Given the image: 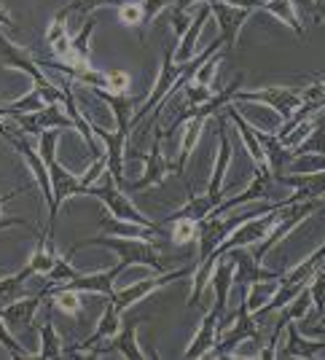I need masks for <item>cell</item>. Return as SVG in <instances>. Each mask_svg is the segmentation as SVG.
Segmentation results:
<instances>
[{
	"label": "cell",
	"mask_w": 325,
	"mask_h": 360,
	"mask_svg": "<svg viewBox=\"0 0 325 360\" xmlns=\"http://www.w3.org/2000/svg\"><path fill=\"white\" fill-rule=\"evenodd\" d=\"M170 242V240H167ZM87 245H100V248H108L118 255V261L129 266H148L153 271H167V266L162 264V255H159V248L164 245V240H140V237H113V234H100V237H87L78 245L70 248L68 258H73L81 248Z\"/></svg>",
	"instance_id": "6da1fadb"
},
{
	"label": "cell",
	"mask_w": 325,
	"mask_h": 360,
	"mask_svg": "<svg viewBox=\"0 0 325 360\" xmlns=\"http://www.w3.org/2000/svg\"><path fill=\"white\" fill-rule=\"evenodd\" d=\"M0 65L27 73V78L32 81V86L44 94L46 103H59V105L65 103V86H57L51 78H46L44 68L38 65V60H35L30 51H25L22 46L11 44L3 32H0Z\"/></svg>",
	"instance_id": "7a4b0ae2"
},
{
	"label": "cell",
	"mask_w": 325,
	"mask_h": 360,
	"mask_svg": "<svg viewBox=\"0 0 325 360\" xmlns=\"http://www.w3.org/2000/svg\"><path fill=\"white\" fill-rule=\"evenodd\" d=\"M320 207H323V199H307V202H293V205H280V202H277V221L269 229V234L261 240V245L253 250V258H255L258 264H264V255L269 253L277 242L285 240L301 221H307L312 212L320 210Z\"/></svg>",
	"instance_id": "3957f363"
},
{
	"label": "cell",
	"mask_w": 325,
	"mask_h": 360,
	"mask_svg": "<svg viewBox=\"0 0 325 360\" xmlns=\"http://www.w3.org/2000/svg\"><path fill=\"white\" fill-rule=\"evenodd\" d=\"M87 196H97L105 207L110 210V215H116V218H121V221H132V224L148 226V229H156V231H162V234H167V237H170L167 226L153 224L151 218H146V215H143V212L132 205L129 194H127L124 188H118L116 183H113V178H110V175H108V183H105V186H91Z\"/></svg>",
	"instance_id": "277c9868"
},
{
	"label": "cell",
	"mask_w": 325,
	"mask_h": 360,
	"mask_svg": "<svg viewBox=\"0 0 325 360\" xmlns=\"http://www.w3.org/2000/svg\"><path fill=\"white\" fill-rule=\"evenodd\" d=\"M191 274H193V266H180V269H172V271L170 269L156 271L153 277H146V280H137V283L121 288V290H113L110 304L116 307V312H124V309L134 307L137 301H143L146 296H151L153 290L170 285V283H177V280H183V277H191Z\"/></svg>",
	"instance_id": "5b68a950"
},
{
	"label": "cell",
	"mask_w": 325,
	"mask_h": 360,
	"mask_svg": "<svg viewBox=\"0 0 325 360\" xmlns=\"http://www.w3.org/2000/svg\"><path fill=\"white\" fill-rule=\"evenodd\" d=\"M236 326L229 333H223L221 342L215 345V349L210 352L212 358H229L231 349H234L239 342L245 339H253L261 345V328L255 323V317L250 315V285H242V299H239V307H236Z\"/></svg>",
	"instance_id": "8992f818"
},
{
	"label": "cell",
	"mask_w": 325,
	"mask_h": 360,
	"mask_svg": "<svg viewBox=\"0 0 325 360\" xmlns=\"http://www.w3.org/2000/svg\"><path fill=\"white\" fill-rule=\"evenodd\" d=\"M236 103H261L280 113L282 121H288L301 108V89L298 86H264V89H239L234 97Z\"/></svg>",
	"instance_id": "52a82bcc"
},
{
	"label": "cell",
	"mask_w": 325,
	"mask_h": 360,
	"mask_svg": "<svg viewBox=\"0 0 325 360\" xmlns=\"http://www.w3.org/2000/svg\"><path fill=\"white\" fill-rule=\"evenodd\" d=\"M162 143H164V132L156 127L151 153H132V156H143V159H146V175H143L140 180H134V183H124V191H127V194L143 191V188H148V186H159V183H164V180H167V175L175 169V167H172V162L167 159Z\"/></svg>",
	"instance_id": "ba28073f"
},
{
	"label": "cell",
	"mask_w": 325,
	"mask_h": 360,
	"mask_svg": "<svg viewBox=\"0 0 325 360\" xmlns=\"http://www.w3.org/2000/svg\"><path fill=\"white\" fill-rule=\"evenodd\" d=\"M11 119L16 124V132H25V135H41L46 129H75L73 119L59 108V103H49L41 110L19 113Z\"/></svg>",
	"instance_id": "9c48e42d"
},
{
	"label": "cell",
	"mask_w": 325,
	"mask_h": 360,
	"mask_svg": "<svg viewBox=\"0 0 325 360\" xmlns=\"http://www.w3.org/2000/svg\"><path fill=\"white\" fill-rule=\"evenodd\" d=\"M207 6H210V14L218 19V27H221L218 38L223 41L226 57H231L236 41H239V30H242V25L250 19L253 11L239 8V6H229V3H221V0H207Z\"/></svg>",
	"instance_id": "30bf717a"
},
{
	"label": "cell",
	"mask_w": 325,
	"mask_h": 360,
	"mask_svg": "<svg viewBox=\"0 0 325 360\" xmlns=\"http://www.w3.org/2000/svg\"><path fill=\"white\" fill-rule=\"evenodd\" d=\"M218 159H215V167H212V178L207 183V191L202 196L207 199V205L215 210L223 199V175L231 165V143H229V124H226V116L218 119Z\"/></svg>",
	"instance_id": "8fae6325"
},
{
	"label": "cell",
	"mask_w": 325,
	"mask_h": 360,
	"mask_svg": "<svg viewBox=\"0 0 325 360\" xmlns=\"http://www.w3.org/2000/svg\"><path fill=\"white\" fill-rule=\"evenodd\" d=\"M140 323H143V317L129 320V323H121V328H118L116 336H113L110 342H105L108 347H97V349H91V355H89V358H103V355L118 352V355H124V358L146 360L148 352H143L140 345H137V328H140Z\"/></svg>",
	"instance_id": "7c38bea8"
},
{
	"label": "cell",
	"mask_w": 325,
	"mask_h": 360,
	"mask_svg": "<svg viewBox=\"0 0 325 360\" xmlns=\"http://www.w3.org/2000/svg\"><path fill=\"white\" fill-rule=\"evenodd\" d=\"M127 271V264L124 261H118L113 269H108V271H94V274H78L75 271V277L73 280H68V283H62V285L57 288H70V290H78V293H100V296H113V280L116 277H121ZM54 288V290H57Z\"/></svg>",
	"instance_id": "4fadbf2b"
},
{
	"label": "cell",
	"mask_w": 325,
	"mask_h": 360,
	"mask_svg": "<svg viewBox=\"0 0 325 360\" xmlns=\"http://www.w3.org/2000/svg\"><path fill=\"white\" fill-rule=\"evenodd\" d=\"M221 312H215L212 307L205 312V320L199 323V330L193 333L191 345H189V349L183 352V358H207L212 349H215V345H218V323H221Z\"/></svg>",
	"instance_id": "5bb4252c"
},
{
	"label": "cell",
	"mask_w": 325,
	"mask_h": 360,
	"mask_svg": "<svg viewBox=\"0 0 325 360\" xmlns=\"http://www.w3.org/2000/svg\"><path fill=\"white\" fill-rule=\"evenodd\" d=\"M274 183V178H272V172H269V167H255V175H253L250 186L242 191V194L231 196V199H226V202H221L215 210L210 212V215H223V212L234 210V207H239V205H245V202H255V199H266L269 196V186Z\"/></svg>",
	"instance_id": "9a60e30c"
},
{
	"label": "cell",
	"mask_w": 325,
	"mask_h": 360,
	"mask_svg": "<svg viewBox=\"0 0 325 360\" xmlns=\"http://www.w3.org/2000/svg\"><path fill=\"white\" fill-rule=\"evenodd\" d=\"M46 301V293L38 290L32 296H22V299L11 301L6 307H0V317L6 320V326H35V312L41 309V304Z\"/></svg>",
	"instance_id": "2e32d148"
},
{
	"label": "cell",
	"mask_w": 325,
	"mask_h": 360,
	"mask_svg": "<svg viewBox=\"0 0 325 360\" xmlns=\"http://www.w3.org/2000/svg\"><path fill=\"white\" fill-rule=\"evenodd\" d=\"M288 328V345L277 349V358H317V355H323L325 352V339H314L310 342L301 330H298V323H288L285 326Z\"/></svg>",
	"instance_id": "e0dca14e"
},
{
	"label": "cell",
	"mask_w": 325,
	"mask_h": 360,
	"mask_svg": "<svg viewBox=\"0 0 325 360\" xmlns=\"http://www.w3.org/2000/svg\"><path fill=\"white\" fill-rule=\"evenodd\" d=\"M57 261L59 255H57V248H54V234L38 229V245H35V250L30 255L27 266L35 271V277H46L49 271L54 269Z\"/></svg>",
	"instance_id": "ac0fdd59"
},
{
	"label": "cell",
	"mask_w": 325,
	"mask_h": 360,
	"mask_svg": "<svg viewBox=\"0 0 325 360\" xmlns=\"http://www.w3.org/2000/svg\"><path fill=\"white\" fill-rule=\"evenodd\" d=\"M97 27V22L94 19H87V25L78 30L75 38H70V44H68V51H65V57L57 62L62 65H70V68H84L89 65V41H91V32Z\"/></svg>",
	"instance_id": "d6986e66"
},
{
	"label": "cell",
	"mask_w": 325,
	"mask_h": 360,
	"mask_svg": "<svg viewBox=\"0 0 325 360\" xmlns=\"http://www.w3.org/2000/svg\"><path fill=\"white\" fill-rule=\"evenodd\" d=\"M210 6L207 3H202V8H199V14H196V19H191V27L186 30V35L180 38V46H177L175 51V62H189L193 57V46H196V41H199V32H202V27H205V22L210 19Z\"/></svg>",
	"instance_id": "ffe728a7"
},
{
	"label": "cell",
	"mask_w": 325,
	"mask_h": 360,
	"mask_svg": "<svg viewBox=\"0 0 325 360\" xmlns=\"http://www.w3.org/2000/svg\"><path fill=\"white\" fill-rule=\"evenodd\" d=\"M32 277H35V271L30 269L27 264L19 271H14V274H8V277H0V307L22 299V288H25V283L32 280Z\"/></svg>",
	"instance_id": "44dd1931"
},
{
	"label": "cell",
	"mask_w": 325,
	"mask_h": 360,
	"mask_svg": "<svg viewBox=\"0 0 325 360\" xmlns=\"http://www.w3.org/2000/svg\"><path fill=\"white\" fill-rule=\"evenodd\" d=\"M32 330H38V336H41V349L35 352V358H62V339H59L57 328H54V320L49 317L44 326H32Z\"/></svg>",
	"instance_id": "7402d4cb"
},
{
	"label": "cell",
	"mask_w": 325,
	"mask_h": 360,
	"mask_svg": "<svg viewBox=\"0 0 325 360\" xmlns=\"http://www.w3.org/2000/svg\"><path fill=\"white\" fill-rule=\"evenodd\" d=\"M124 0H68L62 8L57 11L59 19H68V16H91L97 8H105V6H121Z\"/></svg>",
	"instance_id": "603a6c76"
},
{
	"label": "cell",
	"mask_w": 325,
	"mask_h": 360,
	"mask_svg": "<svg viewBox=\"0 0 325 360\" xmlns=\"http://www.w3.org/2000/svg\"><path fill=\"white\" fill-rule=\"evenodd\" d=\"M118 11V22L124 27H137L140 30V38H146V8H143V0H124L121 6H116Z\"/></svg>",
	"instance_id": "cb8c5ba5"
},
{
	"label": "cell",
	"mask_w": 325,
	"mask_h": 360,
	"mask_svg": "<svg viewBox=\"0 0 325 360\" xmlns=\"http://www.w3.org/2000/svg\"><path fill=\"white\" fill-rule=\"evenodd\" d=\"M49 299H51V307L59 309V312H65V315H78L81 312V293L78 290H70V288H57V290H51L49 293Z\"/></svg>",
	"instance_id": "d4e9b609"
},
{
	"label": "cell",
	"mask_w": 325,
	"mask_h": 360,
	"mask_svg": "<svg viewBox=\"0 0 325 360\" xmlns=\"http://www.w3.org/2000/svg\"><path fill=\"white\" fill-rule=\"evenodd\" d=\"M310 296L314 312L310 315V320H317L320 315H325V269H317L310 280Z\"/></svg>",
	"instance_id": "484cf974"
},
{
	"label": "cell",
	"mask_w": 325,
	"mask_h": 360,
	"mask_svg": "<svg viewBox=\"0 0 325 360\" xmlns=\"http://www.w3.org/2000/svg\"><path fill=\"white\" fill-rule=\"evenodd\" d=\"M16 194H25V188H14V191H8V194L0 196V229H14V226H22V229H35V226H30L25 218H6L3 205H6V202H11Z\"/></svg>",
	"instance_id": "4316f807"
},
{
	"label": "cell",
	"mask_w": 325,
	"mask_h": 360,
	"mask_svg": "<svg viewBox=\"0 0 325 360\" xmlns=\"http://www.w3.org/2000/svg\"><path fill=\"white\" fill-rule=\"evenodd\" d=\"M103 91V89H94ZM108 94H127L129 91V75L124 70H108Z\"/></svg>",
	"instance_id": "83f0119b"
},
{
	"label": "cell",
	"mask_w": 325,
	"mask_h": 360,
	"mask_svg": "<svg viewBox=\"0 0 325 360\" xmlns=\"http://www.w3.org/2000/svg\"><path fill=\"white\" fill-rule=\"evenodd\" d=\"M172 3H175V0H143V8H146V27L156 16L162 14V11H167Z\"/></svg>",
	"instance_id": "f1b7e54d"
},
{
	"label": "cell",
	"mask_w": 325,
	"mask_h": 360,
	"mask_svg": "<svg viewBox=\"0 0 325 360\" xmlns=\"http://www.w3.org/2000/svg\"><path fill=\"white\" fill-rule=\"evenodd\" d=\"M298 330L304 333V336H314V339H325V323L323 326H317V323H301Z\"/></svg>",
	"instance_id": "f546056e"
},
{
	"label": "cell",
	"mask_w": 325,
	"mask_h": 360,
	"mask_svg": "<svg viewBox=\"0 0 325 360\" xmlns=\"http://www.w3.org/2000/svg\"><path fill=\"white\" fill-rule=\"evenodd\" d=\"M207 0H175L172 8H180V11H191V6H202Z\"/></svg>",
	"instance_id": "4dcf8cb0"
},
{
	"label": "cell",
	"mask_w": 325,
	"mask_h": 360,
	"mask_svg": "<svg viewBox=\"0 0 325 360\" xmlns=\"http://www.w3.org/2000/svg\"><path fill=\"white\" fill-rule=\"evenodd\" d=\"M314 22H325V0H314Z\"/></svg>",
	"instance_id": "1f68e13d"
},
{
	"label": "cell",
	"mask_w": 325,
	"mask_h": 360,
	"mask_svg": "<svg viewBox=\"0 0 325 360\" xmlns=\"http://www.w3.org/2000/svg\"><path fill=\"white\" fill-rule=\"evenodd\" d=\"M0 25H6V27L14 25V16H11V11H8L6 6H0Z\"/></svg>",
	"instance_id": "d6a6232c"
},
{
	"label": "cell",
	"mask_w": 325,
	"mask_h": 360,
	"mask_svg": "<svg viewBox=\"0 0 325 360\" xmlns=\"http://www.w3.org/2000/svg\"><path fill=\"white\" fill-rule=\"evenodd\" d=\"M307 323H325V315H320L317 320H307Z\"/></svg>",
	"instance_id": "836d02e7"
}]
</instances>
